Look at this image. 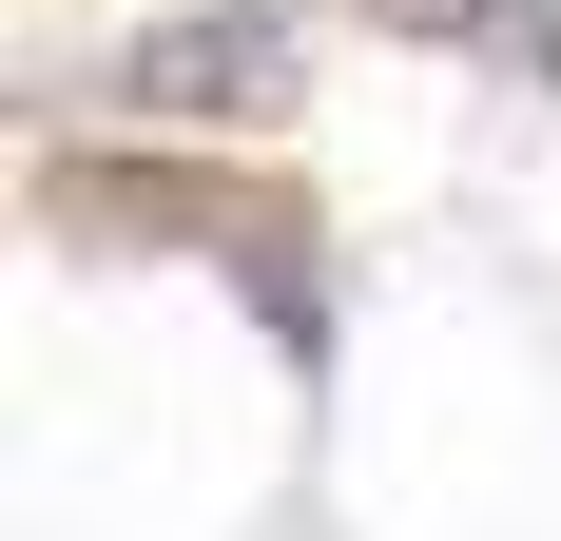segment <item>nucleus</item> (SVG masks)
Listing matches in <instances>:
<instances>
[{"label":"nucleus","instance_id":"f257e3e1","mask_svg":"<svg viewBox=\"0 0 561 541\" xmlns=\"http://www.w3.org/2000/svg\"><path fill=\"white\" fill-rule=\"evenodd\" d=\"M98 97L136 116V136H252V116L310 97V20H290V0H194V20H136V39L98 58Z\"/></svg>","mask_w":561,"mask_h":541},{"label":"nucleus","instance_id":"f03ea898","mask_svg":"<svg viewBox=\"0 0 561 541\" xmlns=\"http://www.w3.org/2000/svg\"><path fill=\"white\" fill-rule=\"evenodd\" d=\"M368 20H407V39H465V58H504V78H561V0H368Z\"/></svg>","mask_w":561,"mask_h":541}]
</instances>
